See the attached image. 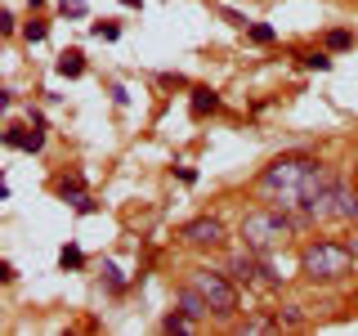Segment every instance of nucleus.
Segmentation results:
<instances>
[{
	"label": "nucleus",
	"mask_w": 358,
	"mask_h": 336,
	"mask_svg": "<svg viewBox=\"0 0 358 336\" xmlns=\"http://www.w3.org/2000/svg\"><path fill=\"white\" fill-rule=\"evenodd\" d=\"M331 179H336V175L318 162V157H309V153H287V157H278V162H268L264 171H260V179H255V193L282 202L287 211H305L309 202L331 184Z\"/></svg>",
	"instance_id": "nucleus-1"
},
{
	"label": "nucleus",
	"mask_w": 358,
	"mask_h": 336,
	"mask_svg": "<svg viewBox=\"0 0 358 336\" xmlns=\"http://www.w3.org/2000/svg\"><path fill=\"white\" fill-rule=\"evenodd\" d=\"M296 216H287V206L282 211H268V206H255V211H246L242 224H238V233H242V242L251 246V251H273V246H287L291 238H296Z\"/></svg>",
	"instance_id": "nucleus-2"
},
{
	"label": "nucleus",
	"mask_w": 358,
	"mask_h": 336,
	"mask_svg": "<svg viewBox=\"0 0 358 336\" xmlns=\"http://www.w3.org/2000/svg\"><path fill=\"white\" fill-rule=\"evenodd\" d=\"M300 269H305L309 283H341V278L354 274V251L345 242L313 238L305 251H300Z\"/></svg>",
	"instance_id": "nucleus-3"
},
{
	"label": "nucleus",
	"mask_w": 358,
	"mask_h": 336,
	"mask_svg": "<svg viewBox=\"0 0 358 336\" xmlns=\"http://www.w3.org/2000/svg\"><path fill=\"white\" fill-rule=\"evenodd\" d=\"M188 283L206 296V305H210L215 318H233V314H238V283H233L229 274H220V269H193Z\"/></svg>",
	"instance_id": "nucleus-4"
},
{
	"label": "nucleus",
	"mask_w": 358,
	"mask_h": 336,
	"mask_svg": "<svg viewBox=\"0 0 358 336\" xmlns=\"http://www.w3.org/2000/svg\"><path fill=\"white\" fill-rule=\"evenodd\" d=\"M179 238H184V246H197V251H220L229 242V229H224L220 216H197L179 229Z\"/></svg>",
	"instance_id": "nucleus-5"
},
{
	"label": "nucleus",
	"mask_w": 358,
	"mask_h": 336,
	"mask_svg": "<svg viewBox=\"0 0 358 336\" xmlns=\"http://www.w3.org/2000/svg\"><path fill=\"white\" fill-rule=\"evenodd\" d=\"M260 255H264V251H251V246H246L242 255H233V260H229V274L238 278V283H264V287H273L278 274L260 260Z\"/></svg>",
	"instance_id": "nucleus-6"
},
{
	"label": "nucleus",
	"mask_w": 358,
	"mask_h": 336,
	"mask_svg": "<svg viewBox=\"0 0 358 336\" xmlns=\"http://www.w3.org/2000/svg\"><path fill=\"white\" fill-rule=\"evenodd\" d=\"M175 305L184 309L188 318H197V323H201V318H215V314H210V305H206V296H201L193 283H184V287L175 291Z\"/></svg>",
	"instance_id": "nucleus-7"
},
{
	"label": "nucleus",
	"mask_w": 358,
	"mask_h": 336,
	"mask_svg": "<svg viewBox=\"0 0 358 336\" xmlns=\"http://www.w3.org/2000/svg\"><path fill=\"white\" fill-rule=\"evenodd\" d=\"M59 193H63V202H72L76 211H94V202H90V193H85V184H81V175L63 179V184H59Z\"/></svg>",
	"instance_id": "nucleus-8"
},
{
	"label": "nucleus",
	"mask_w": 358,
	"mask_h": 336,
	"mask_svg": "<svg viewBox=\"0 0 358 336\" xmlns=\"http://www.w3.org/2000/svg\"><path fill=\"white\" fill-rule=\"evenodd\" d=\"M5 144H9V148H22V153H41L45 148V134H41V126L36 130H5Z\"/></svg>",
	"instance_id": "nucleus-9"
},
{
	"label": "nucleus",
	"mask_w": 358,
	"mask_h": 336,
	"mask_svg": "<svg viewBox=\"0 0 358 336\" xmlns=\"http://www.w3.org/2000/svg\"><path fill=\"white\" fill-rule=\"evenodd\" d=\"M188 108H193V117H206V112L220 108V94H215L210 85H197V90H193V104H188Z\"/></svg>",
	"instance_id": "nucleus-10"
},
{
	"label": "nucleus",
	"mask_w": 358,
	"mask_h": 336,
	"mask_svg": "<svg viewBox=\"0 0 358 336\" xmlns=\"http://www.w3.org/2000/svg\"><path fill=\"white\" fill-rule=\"evenodd\" d=\"M59 72H63V76H81V72H85V54H81V50H63V54H59Z\"/></svg>",
	"instance_id": "nucleus-11"
},
{
	"label": "nucleus",
	"mask_w": 358,
	"mask_h": 336,
	"mask_svg": "<svg viewBox=\"0 0 358 336\" xmlns=\"http://www.w3.org/2000/svg\"><path fill=\"white\" fill-rule=\"evenodd\" d=\"M278 328H282L278 318H260V314H255V318H246V323H238V332H278Z\"/></svg>",
	"instance_id": "nucleus-12"
},
{
	"label": "nucleus",
	"mask_w": 358,
	"mask_h": 336,
	"mask_svg": "<svg viewBox=\"0 0 358 336\" xmlns=\"http://www.w3.org/2000/svg\"><path fill=\"white\" fill-rule=\"evenodd\" d=\"M300 67H309V72H313V67H318V72H327L331 59H327L322 50H305V54H300Z\"/></svg>",
	"instance_id": "nucleus-13"
},
{
	"label": "nucleus",
	"mask_w": 358,
	"mask_h": 336,
	"mask_svg": "<svg viewBox=\"0 0 358 336\" xmlns=\"http://www.w3.org/2000/svg\"><path fill=\"white\" fill-rule=\"evenodd\" d=\"M162 328H166V332H188V328H197V318H188V314L179 309V314H166Z\"/></svg>",
	"instance_id": "nucleus-14"
},
{
	"label": "nucleus",
	"mask_w": 358,
	"mask_h": 336,
	"mask_svg": "<svg viewBox=\"0 0 358 336\" xmlns=\"http://www.w3.org/2000/svg\"><path fill=\"white\" fill-rule=\"evenodd\" d=\"M246 36H251L255 45H273V27H264V22H251V27H246Z\"/></svg>",
	"instance_id": "nucleus-15"
},
{
	"label": "nucleus",
	"mask_w": 358,
	"mask_h": 336,
	"mask_svg": "<svg viewBox=\"0 0 358 336\" xmlns=\"http://www.w3.org/2000/svg\"><path fill=\"white\" fill-rule=\"evenodd\" d=\"M350 45H354V36H350V31H345V27L327 31V50H350Z\"/></svg>",
	"instance_id": "nucleus-16"
},
{
	"label": "nucleus",
	"mask_w": 358,
	"mask_h": 336,
	"mask_svg": "<svg viewBox=\"0 0 358 336\" xmlns=\"http://www.w3.org/2000/svg\"><path fill=\"white\" fill-rule=\"evenodd\" d=\"M45 31H50V27H45V18H27V27H22V36H27L31 45H36V41H45Z\"/></svg>",
	"instance_id": "nucleus-17"
},
{
	"label": "nucleus",
	"mask_w": 358,
	"mask_h": 336,
	"mask_svg": "<svg viewBox=\"0 0 358 336\" xmlns=\"http://www.w3.org/2000/svg\"><path fill=\"white\" fill-rule=\"evenodd\" d=\"M278 323H282V328H300V323H305V314H300V305H287L282 314H278Z\"/></svg>",
	"instance_id": "nucleus-18"
},
{
	"label": "nucleus",
	"mask_w": 358,
	"mask_h": 336,
	"mask_svg": "<svg viewBox=\"0 0 358 336\" xmlns=\"http://www.w3.org/2000/svg\"><path fill=\"white\" fill-rule=\"evenodd\" d=\"M59 260H63V269H76V265L85 260V255L76 251V246H63V255H59Z\"/></svg>",
	"instance_id": "nucleus-19"
},
{
	"label": "nucleus",
	"mask_w": 358,
	"mask_h": 336,
	"mask_svg": "<svg viewBox=\"0 0 358 336\" xmlns=\"http://www.w3.org/2000/svg\"><path fill=\"white\" fill-rule=\"evenodd\" d=\"M103 278H108V291H121V287H126V283H121V274H117L112 265H103Z\"/></svg>",
	"instance_id": "nucleus-20"
},
{
	"label": "nucleus",
	"mask_w": 358,
	"mask_h": 336,
	"mask_svg": "<svg viewBox=\"0 0 358 336\" xmlns=\"http://www.w3.org/2000/svg\"><path fill=\"white\" fill-rule=\"evenodd\" d=\"M94 36H103V41H117V27H112V22H94Z\"/></svg>",
	"instance_id": "nucleus-21"
},
{
	"label": "nucleus",
	"mask_w": 358,
	"mask_h": 336,
	"mask_svg": "<svg viewBox=\"0 0 358 336\" xmlns=\"http://www.w3.org/2000/svg\"><path fill=\"white\" fill-rule=\"evenodd\" d=\"M63 14H76V18H81L85 14V0H63Z\"/></svg>",
	"instance_id": "nucleus-22"
},
{
	"label": "nucleus",
	"mask_w": 358,
	"mask_h": 336,
	"mask_svg": "<svg viewBox=\"0 0 358 336\" xmlns=\"http://www.w3.org/2000/svg\"><path fill=\"white\" fill-rule=\"evenodd\" d=\"M345 246H350V251H354V260H358V233H354V238H350V242H345Z\"/></svg>",
	"instance_id": "nucleus-23"
},
{
	"label": "nucleus",
	"mask_w": 358,
	"mask_h": 336,
	"mask_svg": "<svg viewBox=\"0 0 358 336\" xmlns=\"http://www.w3.org/2000/svg\"><path fill=\"white\" fill-rule=\"evenodd\" d=\"M121 5H130V9H139V0H121Z\"/></svg>",
	"instance_id": "nucleus-24"
}]
</instances>
